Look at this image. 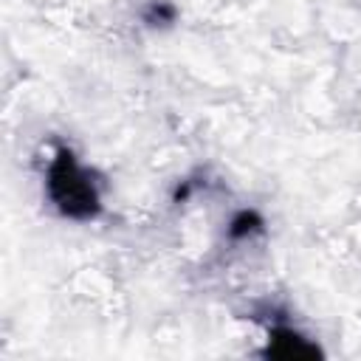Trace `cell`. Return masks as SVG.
Segmentation results:
<instances>
[{
  "mask_svg": "<svg viewBox=\"0 0 361 361\" xmlns=\"http://www.w3.org/2000/svg\"><path fill=\"white\" fill-rule=\"evenodd\" d=\"M51 189H54V197L59 200V206L68 214H90L93 212V203H96L93 189L76 172L71 155H59V164L51 172Z\"/></svg>",
  "mask_w": 361,
  "mask_h": 361,
  "instance_id": "1",
  "label": "cell"
}]
</instances>
